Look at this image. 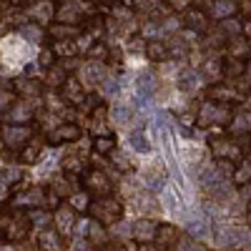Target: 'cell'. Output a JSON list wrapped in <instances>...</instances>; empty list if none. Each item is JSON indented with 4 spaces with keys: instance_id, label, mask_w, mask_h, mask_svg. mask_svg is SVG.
Wrapping results in <instances>:
<instances>
[{
    "instance_id": "24",
    "label": "cell",
    "mask_w": 251,
    "mask_h": 251,
    "mask_svg": "<svg viewBox=\"0 0 251 251\" xmlns=\"http://www.w3.org/2000/svg\"><path fill=\"white\" fill-rule=\"evenodd\" d=\"M143 183L146 188H151V191H158V188H163L166 183V169L161 163H149V166H143Z\"/></svg>"
},
{
    "instance_id": "21",
    "label": "cell",
    "mask_w": 251,
    "mask_h": 251,
    "mask_svg": "<svg viewBox=\"0 0 251 251\" xmlns=\"http://www.w3.org/2000/svg\"><path fill=\"white\" fill-rule=\"evenodd\" d=\"M106 78V63L103 60H88L83 66V78H78L86 88H93V86H100V80Z\"/></svg>"
},
{
    "instance_id": "55",
    "label": "cell",
    "mask_w": 251,
    "mask_h": 251,
    "mask_svg": "<svg viewBox=\"0 0 251 251\" xmlns=\"http://www.w3.org/2000/svg\"><path fill=\"white\" fill-rule=\"evenodd\" d=\"M88 3H91V5H111L113 0H88Z\"/></svg>"
},
{
    "instance_id": "36",
    "label": "cell",
    "mask_w": 251,
    "mask_h": 251,
    "mask_svg": "<svg viewBox=\"0 0 251 251\" xmlns=\"http://www.w3.org/2000/svg\"><path fill=\"white\" fill-rule=\"evenodd\" d=\"M50 50L55 53V58H78L75 50V40H60V43H50Z\"/></svg>"
},
{
    "instance_id": "17",
    "label": "cell",
    "mask_w": 251,
    "mask_h": 251,
    "mask_svg": "<svg viewBox=\"0 0 251 251\" xmlns=\"http://www.w3.org/2000/svg\"><path fill=\"white\" fill-rule=\"evenodd\" d=\"M75 208L73 206H60V208H55V214H53V228L60 234V236H68V234H73L75 231Z\"/></svg>"
},
{
    "instance_id": "27",
    "label": "cell",
    "mask_w": 251,
    "mask_h": 251,
    "mask_svg": "<svg viewBox=\"0 0 251 251\" xmlns=\"http://www.w3.org/2000/svg\"><path fill=\"white\" fill-rule=\"evenodd\" d=\"M71 73H66L63 71V66L60 63H55V66H50L48 71H46V78H43V86L48 88V91H58L63 83H66V78H68Z\"/></svg>"
},
{
    "instance_id": "10",
    "label": "cell",
    "mask_w": 251,
    "mask_h": 251,
    "mask_svg": "<svg viewBox=\"0 0 251 251\" xmlns=\"http://www.w3.org/2000/svg\"><path fill=\"white\" fill-rule=\"evenodd\" d=\"M78 138H80V126H75L71 121H63L55 128L43 133V141L48 146H66V143H75Z\"/></svg>"
},
{
    "instance_id": "45",
    "label": "cell",
    "mask_w": 251,
    "mask_h": 251,
    "mask_svg": "<svg viewBox=\"0 0 251 251\" xmlns=\"http://www.w3.org/2000/svg\"><path fill=\"white\" fill-rule=\"evenodd\" d=\"M100 93H103V96L118 93V83H116L113 78H103V80H100Z\"/></svg>"
},
{
    "instance_id": "5",
    "label": "cell",
    "mask_w": 251,
    "mask_h": 251,
    "mask_svg": "<svg viewBox=\"0 0 251 251\" xmlns=\"http://www.w3.org/2000/svg\"><path fill=\"white\" fill-rule=\"evenodd\" d=\"M88 211H91L93 221H98L103 226H113L116 221L123 219L126 208H123V201L121 199H116L113 194H108V196H98L96 201H91Z\"/></svg>"
},
{
    "instance_id": "13",
    "label": "cell",
    "mask_w": 251,
    "mask_h": 251,
    "mask_svg": "<svg viewBox=\"0 0 251 251\" xmlns=\"http://www.w3.org/2000/svg\"><path fill=\"white\" fill-rule=\"evenodd\" d=\"M224 58L226 60H239V63H249L251 58V40L246 35H234V38H228L226 40V46H224Z\"/></svg>"
},
{
    "instance_id": "31",
    "label": "cell",
    "mask_w": 251,
    "mask_h": 251,
    "mask_svg": "<svg viewBox=\"0 0 251 251\" xmlns=\"http://www.w3.org/2000/svg\"><path fill=\"white\" fill-rule=\"evenodd\" d=\"M73 181L71 178H58V181H53L50 186H48V191L60 201V199H71V194L75 191V186H71Z\"/></svg>"
},
{
    "instance_id": "43",
    "label": "cell",
    "mask_w": 251,
    "mask_h": 251,
    "mask_svg": "<svg viewBox=\"0 0 251 251\" xmlns=\"http://www.w3.org/2000/svg\"><path fill=\"white\" fill-rule=\"evenodd\" d=\"M55 60H58V58H55V53H53V50H50V46H48V48H43V50L38 53V60H35V66H40L43 71H48L50 66H55Z\"/></svg>"
},
{
    "instance_id": "35",
    "label": "cell",
    "mask_w": 251,
    "mask_h": 251,
    "mask_svg": "<svg viewBox=\"0 0 251 251\" xmlns=\"http://www.w3.org/2000/svg\"><path fill=\"white\" fill-rule=\"evenodd\" d=\"M199 75H201V73H196V68H186V71L178 75V88L186 91V93L196 91V88H199Z\"/></svg>"
},
{
    "instance_id": "18",
    "label": "cell",
    "mask_w": 251,
    "mask_h": 251,
    "mask_svg": "<svg viewBox=\"0 0 251 251\" xmlns=\"http://www.w3.org/2000/svg\"><path fill=\"white\" fill-rule=\"evenodd\" d=\"M156 228H158V224H156L153 219L141 216L138 221L131 224V236H133L138 244H153V239H156Z\"/></svg>"
},
{
    "instance_id": "12",
    "label": "cell",
    "mask_w": 251,
    "mask_h": 251,
    "mask_svg": "<svg viewBox=\"0 0 251 251\" xmlns=\"http://www.w3.org/2000/svg\"><path fill=\"white\" fill-rule=\"evenodd\" d=\"M38 116V106L33 98H15L13 106L5 111V118L10 123H30Z\"/></svg>"
},
{
    "instance_id": "6",
    "label": "cell",
    "mask_w": 251,
    "mask_h": 251,
    "mask_svg": "<svg viewBox=\"0 0 251 251\" xmlns=\"http://www.w3.org/2000/svg\"><path fill=\"white\" fill-rule=\"evenodd\" d=\"M33 128L28 123H8L0 128V149H10V151H20L23 146L33 138Z\"/></svg>"
},
{
    "instance_id": "4",
    "label": "cell",
    "mask_w": 251,
    "mask_h": 251,
    "mask_svg": "<svg viewBox=\"0 0 251 251\" xmlns=\"http://www.w3.org/2000/svg\"><path fill=\"white\" fill-rule=\"evenodd\" d=\"M96 13V5H91L88 0H60L55 5V20L68 25H83L86 20Z\"/></svg>"
},
{
    "instance_id": "19",
    "label": "cell",
    "mask_w": 251,
    "mask_h": 251,
    "mask_svg": "<svg viewBox=\"0 0 251 251\" xmlns=\"http://www.w3.org/2000/svg\"><path fill=\"white\" fill-rule=\"evenodd\" d=\"M146 58L156 66L161 63H169L171 60V48H169V40H161V38H153V40H146Z\"/></svg>"
},
{
    "instance_id": "25",
    "label": "cell",
    "mask_w": 251,
    "mask_h": 251,
    "mask_svg": "<svg viewBox=\"0 0 251 251\" xmlns=\"http://www.w3.org/2000/svg\"><path fill=\"white\" fill-rule=\"evenodd\" d=\"M38 246L43 251H63V246H66V241H63V236L55 231L53 226H46L38 231Z\"/></svg>"
},
{
    "instance_id": "16",
    "label": "cell",
    "mask_w": 251,
    "mask_h": 251,
    "mask_svg": "<svg viewBox=\"0 0 251 251\" xmlns=\"http://www.w3.org/2000/svg\"><path fill=\"white\" fill-rule=\"evenodd\" d=\"M199 73H201V78H203L206 83H219V80H224V58H221L219 53L206 55V58L201 60V66H199Z\"/></svg>"
},
{
    "instance_id": "40",
    "label": "cell",
    "mask_w": 251,
    "mask_h": 251,
    "mask_svg": "<svg viewBox=\"0 0 251 251\" xmlns=\"http://www.w3.org/2000/svg\"><path fill=\"white\" fill-rule=\"evenodd\" d=\"M158 5H161V0H131L133 13H141V15H153Z\"/></svg>"
},
{
    "instance_id": "56",
    "label": "cell",
    "mask_w": 251,
    "mask_h": 251,
    "mask_svg": "<svg viewBox=\"0 0 251 251\" xmlns=\"http://www.w3.org/2000/svg\"><path fill=\"white\" fill-rule=\"evenodd\" d=\"M246 3H251V0H246Z\"/></svg>"
},
{
    "instance_id": "46",
    "label": "cell",
    "mask_w": 251,
    "mask_h": 251,
    "mask_svg": "<svg viewBox=\"0 0 251 251\" xmlns=\"http://www.w3.org/2000/svg\"><path fill=\"white\" fill-rule=\"evenodd\" d=\"M111 234H113V236H118V239L131 236V224H121V221H116V224H113V228H111Z\"/></svg>"
},
{
    "instance_id": "41",
    "label": "cell",
    "mask_w": 251,
    "mask_h": 251,
    "mask_svg": "<svg viewBox=\"0 0 251 251\" xmlns=\"http://www.w3.org/2000/svg\"><path fill=\"white\" fill-rule=\"evenodd\" d=\"M68 201H71V206L75 208V211H86V208L91 206V194L88 191H78V188H75Z\"/></svg>"
},
{
    "instance_id": "22",
    "label": "cell",
    "mask_w": 251,
    "mask_h": 251,
    "mask_svg": "<svg viewBox=\"0 0 251 251\" xmlns=\"http://www.w3.org/2000/svg\"><path fill=\"white\" fill-rule=\"evenodd\" d=\"M78 33H80L78 25H68V23H58V20H53V23L46 28V40H50V43H60V40H75Z\"/></svg>"
},
{
    "instance_id": "15",
    "label": "cell",
    "mask_w": 251,
    "mask_h": 251,
    "mask_svg": "<svg viewBox=\"0 0 251 251\" xmlns=\"http://www.w3.org/2000/svg\"><path fill=\"white\" fill-rule=\"evenodd\" d=\"M226 133L234 136V138H244V136H251V108L241 106L231 113V121L226 126Z\"/></svg>"
},
{
    "instance_id": "29",
    "label": "cell",
    "mask_w": 251,
    "mask_h": 251,
    "mask_svg": "<svg viewBox=\"0 0 251 251\" xmlns=\"http://www.w3.org/2000/svg\"><path fill=\"white\" fill-rule=\"evenodd\" d=\"M86 234H88V241H91L96 249H100V246H106V244H108V234H106V228H103V224H98V221L86 224Z\"/></svg>"
},
{
    "instance_id": "11",
    "label": "cell",
    "mask_w": 251,
    "mask_h": 251,
    "mask_svg": "<svg viewBox=\"0 0 251 251\" xmlns=\"http://www.w3.org/2000/svg\"><path fill=\"white\" fill-rule=\"evenodd\" d=\"M13 206L18 208H48V188L43 186H28L23 194L13 196Z\"/></svg>"
},
{
    "instance_id": "34",
    "label": "cell",
    "mask_w": 251,
    "mask_h": 251,
    "mask_svg": "<svg viewBox=\"0 0 251 251\" xmlns=\"http://www.w3.org/2000/svg\"><path fill=\"white\" fill-rule=\"evenodd\" d=\"M128 143L136 153H151V141L146 138V133L138 128V131H131L128 133Z\"/></svg>"
},
{
    "instance_id": "52",
    "label": "cell",
    "mask_w": 251,
    "mask_h": 251,
    "mask_svg": "<svg viewBox=\"0 0 251 251\" xmlns=\"http://www.w3.org/2000/svg\"><path fill=\"white\" fill-rule=\"evenodd\" d=\"M8 188H10V183H8L5 174H0V196H3V194H8Z\"/></svg>"
},
{
    "instance_id": "44",
    "label": "cell",
    "mask_w": 251,
    "mask_h": 251,
    "mask_svg": "<svg viewBox=\"0 0 251 251\" xmlns=\"http://www.w3.org/2000/svg\"><path fill=\"white\" fill-rule=\"evenodd\" d=\"M188 234H191L194 239H201V236L208 234V228H206V224L199 219V221H191V224H188Z\"/></svg>"
},
{
    "instance_id": "14",
    "label": "cell",
    "mask_w": 251,
    "mask_h": 251,
    "mask_svg": "<svg viewBox=\"0 0 251 251\" xmlns=\"http://www.w3.org/2000/svg\"><path fill=\"white\" fill-rule=\"evenodd\" d=\"M58 93H60V98L66 100L68 106H83V100H86V96H88L86 86H83L75 75H68L66 83L58 88Z\"/></svg>"
},
{
    "instance_id": "28",
    "label": "cell",
    "mask_w": 251,
    "mask_h": 251,
    "mask_svg": "<svg viewBox=\"0 0 251 251\" xmlns=\"http://www.w3.org/2000/svg\"><path fill=\"white\" fill-rule=\"evenodd\" d=\"M216 28H219V33H221V35L228 40V38H234V35H239V33H241V28H244V20H241L239 15H231V18H224V20H219Z\"/></svg>"
},
{
    "instance_id": "54",
    "label": "cell",
    "mask_w": 251,
    "mask_h": 251,
    "mask_svg": "<svg viewBox=\"0 0 251 251\" xmlns=\"http://www.w3.org/2000/svg\"><path fill=\"white\" fill-rule=\"evenodd\" d=\"M136 251H163V249H158V246H151V244H141Z\"/></svg>"
},
{
    "instance_id": "38",
    "label": "cell",
    "mask_w": 251,
    "mask_h": 251,
    "mask_svg": "<svg viewBox=\"0 0 251 251\" xmlns=\"http://www.w3.org/2000/svg\"><path fill=\"white\" fill-rule=\"evenodd\" d=\"M20 35L33 40V43H35V40H46V28H40V25H35V23H30V20H28V23L20 25Z\"/></svg>"
},
{
    "instance_id": "50",
    "label": "cell",
    "mask_w": 251,
    "mask_h": 251,
    "mask_svg": "<svg viewBox=\"0 0 251 251\" xmlns=\"http://www.w3.org/2000/svg\"><path fill=\"white\" fill-rule=\"evenodd\" d=\"M98 251H136L133 246H121V244H106V246H100Z\"/></svg>"
},
{
    "instance_id": "8",
    "label": "cell",
    "mask_w": 251,
    "mask_h": 251,
    "mask_svg": "<svg viewBox=\"0 0 251 251\" xmlns=\"http://www.w3.org/2000/svg\"><path fill=\"white\" fill-rule=\"evenodd\" d=\"M28 231H30L28 214L23 211V208H13V214L8 219V226H5V231L0 234V239H5L8 244H20V241H25Z\"/></svg>"
},
{
    "instance_id": "1",
    "label": "cell",
    "mask_w": 251,
    "mask_h": 251,
    "mask_svg": "<svg viewBox=\"0 0 251 251\" xmlns=\"http://www.w3.org/2000/svg\"><path fill=\"white\" fill-rule=\"evenodd\" d=\"M208 151H211V156L219 163L236 166L239 161H244L251 153V136L234 138V136H228L226 131L216 133V136H208Z\"/></svg>"
},
{
    "instance_id": "20",
    "label": "cell",
    "mask_w": 251,
    "mask_h": 251,
    "mask_svg": "<svg viewBox=\"0 0 251 251\" xmlns=\"http://www.w3.org/2000/svg\"><path fill=\"white\" fill-rule=\"evenodd\" d=\"M13 91L20 96V98H38L40 93H43V83H40L38 78L33 75H20L18 80H13Z\"/></svg>"
},
{
    "instance_id": "37",
    "label": "cell",
    "mask_w": 251,
    "mask_h": 251,
    "mask_svg": "<svg viewBox=\"0 0 251 251\" xmlns=\"http://www.w3.org/2000/svg\"><path fill=\"white\" fill-rule=\"evenodd\" d=\"M28 221H30V226H35V228H46V226L53 224V214L46 211V208H33V211L28 214Z\"/></svg>"
},
{
    "instance_id": "49",
    "label": "cell",
    "mask_w": 251,
    "mask_h": 251,
    "mask_svg": "<svg viewBox=\"0 0 251 251\" xmlns=\"http://www.w3.org/2000/svg\"><path fill=\"white\" fill-rule=\"evenodd\" d=\"M239 199H241V203H244V206H249V208H251V183L239 186Z\"/></svg>"
},
{
    "instance_id": "30",
    "label": "cell",
    "mask_w": 251,
    "mask_h": 251,
    "mask_svg": "<svg viewBox=\"0 0 251 251\" xmlns=\"http://www.w3.org/2000/svg\"><path fill=\"white\" fill-rule=\"evenodd\" d=\"M108 116H111V121H113L116 126H128L133 111H131V106H123V103H113L111 111H108Z\"/></svg>"
},
{
    "instance_id": "33",
    "label": "cell",
    "mask_w": 251,
    "mask_h": 251,
    "mask_svg": "<svg viewBox=\"0 0 251 251\" xmlns=\"http://www.w3.org/2000/svg\"><path fill=\"white\" fill-rule=\"evenodd\" d=\"M231 181L234 186H244V183H251V161H239L236 169L231 171Z\"/></svg>"
},
{
    "instance_id": "32",
    "label": "cell",
    "mask_w": 251,
    "mask_h": 251,
    "mask_svg": "<svg viewBox=\"0 0 251 251\" xmlns=\"http://www.w3.org/2000/svg\"><path fill=\"white\" fill-rule=\"evenodd\" d=\"M116 146H118V143H116V136H113V133H103V136H96L93 151H96L98 156H108Z\"/></svg>"
},
{
    "instance_id": "3",
    "label": "cell",
    "mask_w": 251,
    "mask_h": 251,
    "mask_svg": "<svg viewBox=\"0 0 251 251\" xmlns=\"http://www.w3.org/2000/svg\"><path fill=\"white\" fill-rule=\"evenodd\" d=\"M234 108L231 106H221L214 100H203L199 108H194V126L201 131H211V128H226L231 121Z\"/></svg>"
},
{
    "instance_id": "7",
    "label": "cell",
    "mask_w": 251,
    "mask_h": 251,
    "mask_svg": "<svg viewBox=\"0 0 251 251\" xmlns=\"http://www.w3.org/2000/svg\"><path fill=\"white\" fill-rule=\"evenodd\" d=\"M80 186H83V191H88L91 196H108L113 191V181L106 176V171H100L96 169V166H91V169L83 171L80 176Z\"/></svg>"
},
{
    "instance_id": "53",
    "label": "cell",
    "mask_w": 251,
    "mask_h": 251,
    "mask_svg": "<svg viewBox=\"0 0 251 251\" xmlns=\"http://www.w3.org/2000/svg\"><path fill=\"white\" fill-rule=\"evenodd\" d=\"M241 35H246L251 40V20H244V28H241Z\"/></svg>"
},
{
    "instance_id": "47",
    "label": "cell",
    "mask_w": 251,
    "mask_h": 251,
    "mask_svg": "<svg viewBox=\"0 0 251 251\" xmlns=\"http://www.w3.org/2000/svg\"><path fill=\"white\" fill-rule=\"evenodd\" d=\"M13 100H15V96H13L10 91L0 88V113H3V111H8V108L13 106Z\"/></svg>"
},
{
    "instance_id": "42",
    "label": "cell",
    "mask_w": 251,
    "mask_h": 251,
    "mask_svg": "<svg viewBox=\"0 0 251 251\" xmlns=\"http://www.w3.org/2000/svg\"><path fill=\"white\" fill-rule=\"evenodd\" d=\"M176 251H208V249L194 236H183L176 241Z\"/></svg>"
},
{
    "instance_id": "48",
    "label": "cell",
    "mask_w": 251,
    "mask_h": 251,
    "mask_svg": "<svg viewBox=\"0 0 251 251\" xmlns=\"http://www.w3.org/2000/svg\"><path fill=\"white\" fill-rule=\"evenodd\" d=\"M161 3H166V5H169L171 10H186L188 5H194V0H161Z\"/></svg>"
},
{
    "instance_id": "39",
    "label": "cell",
    "mask_w": 251,
    "mask_h": 251,
    "mask_svg": "<svg viewBox=\"0 0 251 251\" xmlns=\"http://www.w3.org/2000/svg\"><path fill=\"white\" fill-rule=\"evenodd\" d=\"M108 158H111V163L116 166L118 171H123V174H128V171H131V158L126 156V153H123V151L118 149V146H116V149H113V151L108 153Z\"/></svg>"
},
{
    "instance_id": "51",
    "label": "cell",
    "mask_w": 251,
    "mask_h": 251,
    "mask_svg": "<svg viewBox=\"0 0 251 251\" xmlns=\"http://www.w3.org/2000/svg\"><path fill=\"white\" fill-rule=\"evenodd\" d=\"M73 251H96V246H93L91 241H75Z\"/></svg>"
},
{
    "instance_id": "23",
    "label": "cell",
    "mask_w": 251,
    "mask_h": 251,
    "mask_svg": "<svg viewBox=\"0 0 251 251\" xmlns=\"http://www.w3.org/2000/svg\"><path fill=\"white\" fill-rule=\"evenodd\" d=\"M43 136H33L23 149L18 151V161L23 163V166H33L38 158H40V153H43Z\"/></svg>"
},
{
    "instance_id": "9",
    "label": "cell",
    "mask_w": 251,
    "mask_h": 251,
    "mask_svg": "<svg viewBox=\"0 0 251 251\" xmlns=\"http://www.w3.org/2000/svg\"><path fill=\"white\" fill-rule=\"evenodd\" d=\"M181 28H186V30H191V33H196V35H203L208 28H211L214 23H211V18L206 15V10L201 8V5H188L186 10H181Z\"/></svg>"
},
{
    "instance_id": "26",
    "label": "cell",
    "mask_w": 251,
    "mask_h": 251,
    "mask_svg": "<svg viewBox=\"0 0 251 251\" xmlns=\"http://www.w3.org/2000/svg\"><path fill=\"white\" fill-rule=\"evenodd\" d=\"M156 246L158 249H171V246H176V241H178V231H176V226H171V224H158V228H156Z\"/></svg>"
},
{
    "instance_id": "2",
    "label": "cell",
    "mask_w": 251,
    "mask_h": 251,
    "mask_svg": "<svg viewBox=\"0 0 251 251\" xmlns=\"http://www.w3.org/2000/svg\"><path fill=\"white\" fill-rule=\"evenodd\" d=\"M249 88L251 83L249 80H241V83H228V80H219V83H208L206 91H203V98L206 100H214V103H221V106H244V100L249 96Z\"/></svg>"
}]
</instances>
